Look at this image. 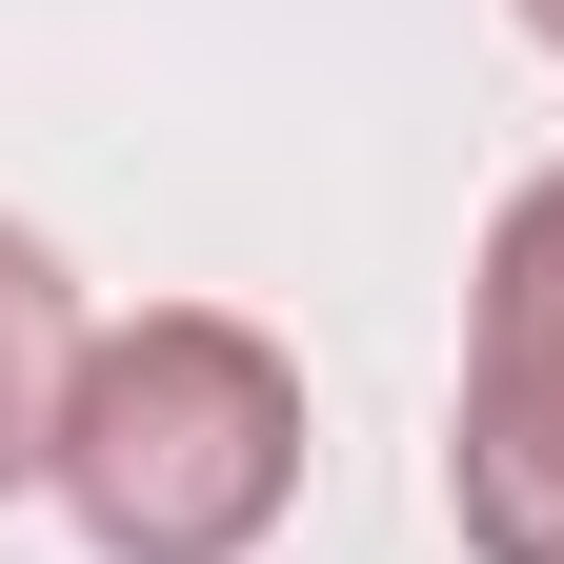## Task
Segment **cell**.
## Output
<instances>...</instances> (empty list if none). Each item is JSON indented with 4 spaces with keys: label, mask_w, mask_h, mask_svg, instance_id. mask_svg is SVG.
<instances>
[{
    "label": "cell",
    "mask_w": 564,
    "mask_h": 564,
    "mask_svg": "<svg viewBox=\"0 0 564 564\" xmlns=\"http://www.w3.org/2000/svg\"><path fill=\"white\" fill-rule=\"evenodd\" d=\"M61 505L101 564H242L303 505V364L223 303H141L82 343V403H61Z\"/></svg>",
    "instance_id": "1"
},
{
    "label": "cell",
    "mask_w": 564,
    "mask_h": 564,
    "mask_svg": "<svg viewBox=\"0 0 564 564\" xmlns=\"http://www.w3.org/2000/svg\"><path fill=\"white\" fill-rule=\"evenodd\" d=\"M444 505H464V564H564V303H484L464 323Z\"/></svg>",
    "instance_id": "2"
},
{
    "label": "cell",
    "mask_w": 564,
    "mask_h": 564,
    "mask_svg": "<svg viewBox=\"0 0 564 564\" xmlns=\"http://www.w3.org/2000/svg\"><path fill=\"white\" fill-rule=\"evenodd\" d=\"M82 343H101V323H82V282H61V262H41L21 223H0V484H41V464H61Z\"/></svg>",
    "instance_id": "3"
},
{
    "label": "cell",
    "mask_w": 564,
    "mask_h": 564,
    "mask_svg": "<svg viewBox=\"0 0 564 564\" xmlns=\"http://www.w3.org/2000/svg\"><path fill=\"white\" fill-rule=\"evenodd\" d=\"M524 41H544V61H564V0H524Z\"/></svg>",
    "instance_id": "4"
}]
</instances>
